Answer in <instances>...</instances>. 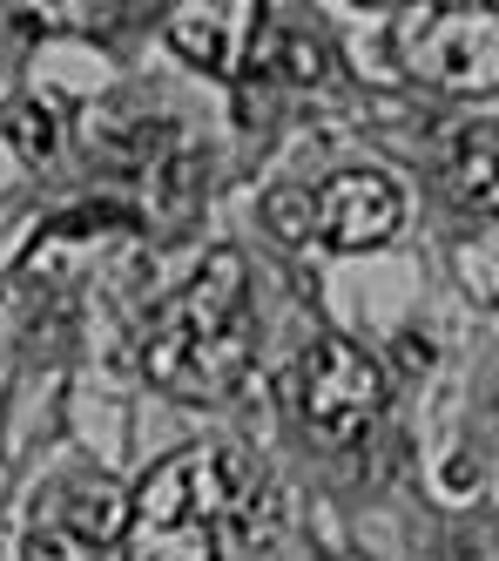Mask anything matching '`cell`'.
Segmentation results:
<instances>
[{
  "label": "cell",
  "instance_id": "obj_1",
  "mask_svg": "<svg viewBox=\"0 0 499 561\" xmlns=\"http://www.w3.org/2000/svg\"><path fill=\"white\" fill-rule=\"evenodd\" d=\"M277 488L270 467L243 447L170 454L121 514L129 561H270Z\"/></svg>",
  "mask_w": 499,
  "mask_h": 561
},
{
  "label": "cell",
  "instance_id": "obj_2",
  "mask_svg": "<svg viewBox=\"0 0 499 561\" xmlns=\"http://www.w3.org/2000/svg\"><path fill=\"white\" fill-rule=\"evenodd\" d=\"M257 358V311H250V264L210 251L196 277L149 318L142 373L176 399H223Z\"/></svg>",
  "mask_w": 499,
  "mask_h": 561
},
{
  "label": "cell",
  "instance_id": "obj_3",
  "mask_svg": "<svg viewBox=\"0 0 499 561\" xmlns=\"http://www.w3.org/2000/svg\"><path fill=\"white\" fill-rule=\"evenodd\" d=\"M385 399H392L385 366L345 332H324L298 358V413H304V426L324 439V447H351V439H364L371 426H379Z\"/></svg>",
  "mask_w": 499,
  "mask_h": 561
},
{
  "label": "cell",
  "instance_id": "obj_4",
  "mask_svg": "<svg viewBox=\"0 0 499 561\" xmlns=\"http://www.w3.org/2000/svg\"><path fill=\"white\" fill-rule=\"evenodd\" d=\"M405 61L445 89H492V48H499V14L473 8H419L398 21Z\"/></svg>",
  "mask_w": 499,
  "mask_h": 561
},
{
  "label": "cell",
  "instance_id": "obj_5",
  "mask_svg": "<svg viewBox=\"0 0 499 561\" xmlns=\"http://www.w3.org/2000/svg\"><path fill=\"white\" fill-rule=\"evenodd\" d=\"M398 217H405V196L379 170H338L311 204V224L330 251H379L398 230Z\"/></svg>",
  "mask_w": 499,
  "mask_h": 561
},
{
  "label": "cell",
  "instance_id": "obj_6",
  "mask_svg": "<svg viewBox=\"0 0 499 561\" xmlns=\"http://www.w3.org/2000/svg\"><path fill=\"white\" fill-rule=\"evenodd\" d=\"M108 535H115L108 480H61V488L34 507L27 561H102Z\"/></svg>",
  "mask_w": 499,
  "mask_h": 561
},
{
  "label": "cell",
  "instance_id": "obj_7",
  "mask_svg": "<svg viewBox=\"0 0 499 561\" xmlns=\"http://www.w3.org/2000/svg\"><path fill=\"white\" fill-rule=\"evenodd\" d=\"M257 75L264 82H290V89H317L330 75V42L304 21V14H264L257 21Z\"/></svg>",
  "mask_w": 499,
  "mask_h": 561
},
{
  "label": "cell",
  "instance_id": "obj_8",
  "mask_svg": "<svg viewBox=\"0 0 499 561\" xmlns=\"http://www.w3.org/2000/svg\"><path fill=\"white\" fill-rule=\"evenodd\" d=\"M170 42L183 61L196 68H210V75H236V48H230V21L217 8H183L170 14Z\"/></svg>",
  "mask_w": 499,
  "mask_h": 561
},
{
  "label": "cell",
  "instance_id": "obj_9",
  "mask_svg": "<svg viewBox=\"0 0 499 561\" xmlns=\"http://www.w3.org/2000/svg\"><path fill=\"white\" fill-rule=\"evenodd\" d=\"M492 123H473L460 136V149H452V183H460V196L473 210H492Z\"/></svg>",
  "mask_w": 499,
  "mask_h": 561
},
{
  "label": "cell",
  "instance_id": "obj_10",
  "mask_svg": "<svg viewBox=\"0 0 499 561\" xmlns=\"http://www.w3.org/2000/svg\"><path fill=\"white\" fill-rule=\"evenodd\" d=\"M8 136H14V149L27 156V163H48V156H55V142H61V129H55V108L48 102H14L8 108Z\"/></svg>",
  "mask_w": 499,
  "mask_h": 561
},
{
  "label": "cell",
  "instance_id": "obj_11",
  "mask_svg": "<svg viewBox=\"0 0 499 561\" xmlns=\"http://www.w3.org/2000/svg\"><path fill=\"white\" fill-rule=\"evenodd\" d=\"M264 217H270V230L283 237V244H298V237H304V217H311V196H304V190H270V196H264Z\"/></svg>",
  "mask_w": 499,
  "mask_h": 561
},
{
  "label": "cell",
  "instance_id": "obj_12",
  "mask_svg": "<svg viewBox=\"0 0 499 561\" xmlns=\"http://www.w3.org/2000/svg\"><path fill=\"white\" fill-rule=\"evenodd\" d=\"M236 123L243 129H264L270 123V89L257 82V75H236Z\"/></svg>",
  "mask_w": 499,
  "mask_h": 561
}]
</instances>
